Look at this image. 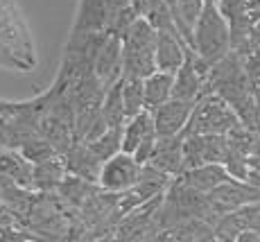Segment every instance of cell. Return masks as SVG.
Listing matches in <instances>:
<instances>
[{
    "instance_id": "obj_12",
    "label": "cell",
    "mask_w": 260,
    "mask_h": 242,
    "mask_svg": "<svg viewBox=\"0 0 260 242\" xmlns=\"http://www.w3.org/2000/svg\"><path fill=\"white\" fill-rule=\"evenodd\" d=\"M181 179L186 181L188 186H192L194 190L208 195L211 190L217 188L219 184L231 179V174H229L224 163H204V165H197V168L186 170V172L181 174Z\"/></svg>"
},
{
    "instance_id": "obj_6",
    "label": "cell",
    "mask_w": 260,
    "mask_h": 242,
    "mask_svg": "<svg viewBox=\"0 0 260 242\" xmlns=\"http://www.w3.org/2000/svg\"><path fill=\"white\" fill-rule=\"evenodd\" d=\"M258 199H260V186L251 184V181L233 179V176L208 193V201H211V206L219 218L231 213V210L242 208L247 204H253Z\"/></svg>"
},
{
    "instance_id": "obj_13",
    "label": "cell",
    "mask_w": 260,
    "mask_h": 242,
    "mask_svg": "<svg viewBox=\"0 0 260 242\" xmlns=\"http://www.w3.org/2000/svg\"><path fill=\"white\" fill-rule=\"evenodd\" d=\"M68 176V168L63 163V156H52L48 161L34 163V190L41 193H54Z\"/></svg>"
},
{
    "instance_id": "obj_11",
    "label": "cell",
    "mask_w": 260,
    "mask_h": 242,
    "mask_svg": "<svg viewBox=\"0 0 260 242\" xmlns=\"http://www.w3.org/2000/svg\"><path fill=\"white\" fill-rule=\"evenodd\" d=\"M188 41L183 39L181 32H168L161 29L156 41V70L163 73H177L181 64L186 62Z\"/></svg>"
},
{
    "instance_id": "obj_15",
    "label": "cell",
    "mask_w": 260,
    "mask_h": 242,
    "mask_svg": "<svg viewBox=\"0 0 260 242\" xmlns=\"http://www.w3.org/2000/svg\"><path fill=\"white\" fill-rule=\"evenodd\" d=\"M102 115L109 127H122L127 123V109H124V100H122V77L113 86H109L107 93H104Z\"/></svg>"
},
{
    "instance_id": "obj_14",
    "label": "cell",
    "mask_w": 260,
    "mask_h": 242,
    "mask_svg": "<svg viewBox=\"0 0 260 242\" xmlns=\"http://www.w3.org/2000/svg\"><path fill=\"white\" fill-rule=\"evenodd\" d=\"M172 95H174V73L154 70L149 77H145V107L149 111L161 107Z\"/></svg>"
},
{
    "instance_id": "obj_9",
    "label": "cell",
    "mask_w": 260,
    "mask_h": 242,
    "mask_svg": "<svg viewBox=\"0 0 260 242\" xmlns=\"http://www.w3.org/2000/svg\"><path fill=\"white\" fill-rule=\"evenodd\" d=\"M194 104L197 102H192V100L170 98L168 102H163L161 107H156L152 111L154 125H156V134L158 136H172V134L186 132Z\"/></svg>"
},
{
    "instance_id": "obj_17",
    "label": "cell",
    "mask_w": 260,
    "mask_h": 242,
    "mask_svg": "<svg viewBox=\"0 0 260 242\" xmlns=\"http://www.w3.org/2000/svg\"><path fill=\"white\" fill-rule=\"evenodd\" d=\"M122 100L127 109V120L141 113L145 107V79L143 77H122Z\"/></svg>"
},
{
    "instance_id": "obj_8",
    "label": "cell",
    "mask_w": 260,
    "mask_h": 242,
    "mask_svg": "<svg viewBox=\"0 0 260 242\" xmlns=\"http://www.w3.org/2000/svg\"><path fill=\"white\" fill-rule=\"evenodd\" d=\"M95 75L104 88L113 86L122 77V37L118 32H109L95 54Z\"/></svg>"
},
{
    "instance_id": "obj_2",
    "label": "cell",
    "mask_w": 260,
    "mask_h": 242,
    "mask_svg": "<svg viewBox=\"0 0 260 242\" xmlns=\"http://www.w3.org/2000/svg\"><path fill=\"white\" fill-rule=\"evenodd\" d=\"M192 45L206 64H217L231 52V23L219 9L217 0H206L202 16L192 27Z\"/></svg>"
},
{
    "instance_id": "obj_20",
    "label": "cell",
    "mask_w": 260,
    "mask_h": 242,
    "mask_svg": "<svg viewBox=\"0 0 260 242\" xmlns=\"http://www.w3.org/2000/svg\"><path fill=\"white\" fill-rule=\"evenodd\" d=\"M251 176H249V181L251 184H256L260 186V136H258V140H256V147H253V152H251Z\"/></svg>"
},
{
    "instance_id": "obj_1",
    "label": "cell",
    "mask_w": 260,
    "mask_h": 242,
    "mask_svg": "<svg viewBox=\"0 0 260 242\" xmlns=\"http://www.w3.org/2000/svg\"><path fill=\"white\" fill-rule=\"evenodd\" d=\"M122 77H149L156 70L158 29L138 16L122 34Z\"/></svg>"
},
{
    "instance_id": "obj_18",
    "label": "cell",
    "mask_w": 260,
    "mask_h": 242,
    "mask_svg": "<svg viewBox=\"0 0 260 242\" xmlns=\"http://www.w3.org/2000/svg\"><path fill=\"white\" fill-rule=\"evenodd\" d=\"M124 127V125H122ZM122 127H109L102 136H98L95 140H91V149L100 156L102 161H109L111 156H116L118 152H122Z\"/></svg>"
},
{
    "instance_id": "obj_16",
    "label": "cell",
    "mask_w": 260,
    "mask_h": 242,
    "mask_svg": "<svg viewBox=\"0 0 260 242\" xmlns=\"http://www.w3.org/2000/svg\"><path fill=\"white\" fill-rule=\"evenodd\" d=\"M204 5H206V0H177L172 7L174 16H177V25L188 43H192V27L197 18L202 16Z\"/></svg>"
},
{
    "instance_id": "obj_4",
    "label": "cell",
    "mask_w": 260,
    "mask_h": 242,
    "mask_svg": "<svg viewBox=\"0 0 260 242\" xmlns=\"http://www.w3.org/2000/svg\"><path fill=\"white\" fill-rule=\"evenodd\" d=\"M156 125H154V113L149 109H143L141 113L132 115L122 127V149L136 156L138 163H149L156 147Z\"/></svg>"
},
{
    "instance_id": "obj_19",
    "label": "cell",
    "mask_w": 260,
    "mask_h": 242,
    "mask_svg": "<svg viewBox=\"0 0 260 242\" xmlns=\"http://www.w3.org/2000/svg\"><path fill=\"white\" fill-rule=\"evenodd\" d=\"M18 152H21L29 163H41V161H48V159H52V156H59V149L41 134L29 138L27 143H23L21 147H18Z\"/></svg>"
},
{
    "instance_id": "obj_10",
    "label": "cell",
    "mask_w": 260,
    "mask_h": 242,
    "mask_svg": "<svg viewBox=\"0 0 260 242\" xmlns=\"http://www.w3.org/2000/svg\"><path fill=\"white\" fill-rule=\"evenodd\" d=\"M61 156H63V163H66V168H68V174H75V176H79V179H86V181H91V184H98L104 161L93 152L88 143L75 140Z\"/></svg>"
},
{
    "instance_id": "obj_7",
    "label": "cell",
    "mask_w": 260,
    "mask_h": 242,
    "mask_svg": "<svg viewBox=\"0 0 260 242\" xmlns=\"http://www.w3.org/2000/svg\"><path fill=\"white\" fill-rule=\"evenodd\" d=\"M183 145H186V132L172 134V136H158L149 163L154 168H158L161 172H166L168 176L177 179V176H181L186 172V152H183Z\"/></svg>"
},
{
    "instance_id": "obj_3",
    "label": "cell",
    "mask_w": 260,
    "mask_h": 242,
    "mask_svg": "<svg viewBox=\"0 0 260 242\" xmlns=\"http://www.w3.org/2000/svg\"><path fill=\"white\" fill-rule=\"evenodd\" d=\"M240 123L242 120L222 95L215 90H206L194 104L186 134H229Z\"/></svg>"
},
{
    "instance_id": "obj_5",
    "label": "cell",
    "mask_w": 260,
    "mask_h": 242,
    "mask_svg": "<svg viewBox=\"0 0 260 242\" xmlns=\"http://www.w3.org/2000/svg\"><path fill=\"white\" fill-rule=\"evenodd\" d=\"M141 172H143V163H138L136 156L122 149V152L111 156L109 161H104L98 186L102 190H109V193H124L132 186H136Z\"/></svg>"
}]
</instances>
